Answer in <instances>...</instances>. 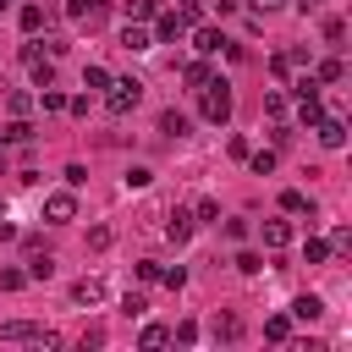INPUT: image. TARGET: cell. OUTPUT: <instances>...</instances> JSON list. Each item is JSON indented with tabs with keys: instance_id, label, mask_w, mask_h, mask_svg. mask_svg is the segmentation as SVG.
Wrapping results in <instances>:
<instances>
[{
	"instance_id": "cell-7",
	"label": "cell",
	"mask_w": 352,
	"mask_h": 352,
	"mask_svg": "<svg viewBox=\"0 0 352 352\" xmlns=\"http://www.w3.org/2000/svg\"><path fill=\"white\" fill-rule=\"evenodd\" d=\"M314 132H319V143H324V148H346V121H341V116H319V121H314Z\"/></svg>"
},
{
	"instance_id": "cell-48",
	"label": "cell",
	"mask_w": 352,
	"mask_h": 352,
	"mask_svg": "<svg viewBox=\"0 0 352 352\" xmlns=\"http://www.w3.org/2000/svg\"><path fill=\"white\" fill-rule=\"evenodd\" d=\"M6 6H11V0H0V11H6Z\"/></svg>"
},
{
	"instance_id": "cell-34",
	"label": "cell",
	"mask_w": 352,
	"mask_h": 352,
	"mask_svg": "<svg viewBox=\"0 0 352 352\" xmlns=\"http://www.w3.org/2000/svg\"><path fill=\"white\" fill-rule=\"evenodd\" d=\"M160 280H165V286H170V292H182V286H187V270H182V264H170V270H165V264H160Z\"/></svg>"
},
{
	"instance_id": "cell-29",
	"label": "cell",
	"mask_w": 352,
	"mask_h": 352,
	"mask_svg": "<svg viewBox=\"0 0 352 352\" xmlns=\"http://www.w3.org/2000/svg\"><path fill=\"white\" fill-rule=\"evenodd\" d=\"M44 28V6H22V33H38Z\"/></svg>"
},
{
	"instance_id": "cell-12",
	"label": "cell",
	"mask_w": 352,
	"mask_h": 352,
	"mask_svg": "<svg viewBox=\"0 0 352 352\" xmlns=\"http://www.w3.org/2000/svg\"><path fill=\"white\" fill-rule=\"evenodd\" d=\"M0 143H33V121H28V116H11V121L0 126Z\"/></svg>"
},
{
	"instance_id": "cell-20",
	"label": "cell",
	"mask_w": 352,
	"mask_h": 352,
	"mask_svg": "<svg viewBox=\"0 0 352 352\" xmlns=\"http://www.w3.org/2000/svg\"><path fill=\"white\" fill-rule=\"evenodd\" d=\"M214 72H209V55H198V60H187V72H182V82L187 88H198V82H209Z\"/></svg>"
},
{
	"instance_id": "cell-47",
	"label": "cell",
	"mask_w": 352,
	"mask_h": 352,
	"mask_svg": "<svg viewBox=\"0 0 352 352\" xmlns=\"http://www.w3.org/2000/svg\"><path fill=\"white\" fill-rule=\"evenodd\" d=\"M319 6H324V0H297V11H302V16H308V11H319Z\"/></svg>"
},
{
	"instance_id": "cell-23",
	"label": "cell",
	"mask_w": 352,
	"mask_h": 352,
	"mask_svg": "<svg viewBox=\"0 0 352 352\" xmlns=\"http://www.w3.org/2000/svg\"><path fill=\"white\" fill-rule=\"evenodd\" d=\"M192 220H198V226H214V220H220V204H214V198H198V204H192Z\"/></svg>"
},
{
	"instance_id": "cell-26",
	"label": "cell",
	"mask_w": 352,
	"mask_h": 352,
	"mask_svg": "<svg viewBox=\"0 0 352 352\" xmlns=\"http://www.w3.org/2000/svg\"><path fill=\"white\" fill-rule=\"evenodd\" d=\"M341 38H346V22H341V16H324V44L341 50Z\"/></svg>"
},
{
	"instance_id": "cell-1",
	"label": "cell",
	"mask_w": 352,
	"mask_h": 352,
	"mask_svg": "<svg viewBox=\"0 0 352 352\" xmlns=\"http://www.w3.org/2000/svg\"><path fill=\"white\" fill-rule=\"evenodd\" d=\"M198 116H204L209 126H226V121H231V82H220V77L198 82Z\"/></svg>"
},
{
	"instance_id": "cell-5",
	"label": "cell",
	"mask_w": 352,
	"mask_h": 352,
	"mask_svg": "<svg viewBox=\"0 0 352 352\" xmlns=\"http://www.w3.org/2000/svg\"><path fill=\"white\" fill-rule=\"evenodd\" d=\"M44 220H50V226H72V220H77V192H72V187H66V192H50V198H44Z\"/></svg>"
},
{
	"instance_id": "cell-2",
	"label": "cell",
	"mask_w": 352,
	"mask_h": 352,
	"mask_svg": "<svg viewBox=\"0 0 352 352\" xmlns=\"http://www.w3.org/2000/svg\"><path fill=\"white\" fill-rule=\"evenodd\" d=\"M143 104V82L138 77H110V88H104V110L110 116H132Z\"/></svg>"
},
{
	"instance_id": "cell-22",
	"label": "cell",
	"mask_w": 352,
	"mask_h": 352,
	"mask_svg": "<svg viewBox=\"0 0 352 352\" xmlns=\"http://www.w3.org/2000/svg\"><path fill=\"white\" fill-rule=\"evenodd\" d=\"M264 336L270 341H292V314H270L264 319Z\"/></svg>"
},
{
	"instance_id": "cell-45",
	"label": "cell",
	"mask_w": 352,
	"mask_h": 352,
	"mask_svg": "<svg viewBox=\"0 0 352 352\" xmlns=\"http://www.w3.org/2000/svg\"><path fill=\"white\" fill-rule=\"evenodd\" d=\"M88 182V165H66V187H82Z\"/></svg>"
},
{
	"instance_id": "cell-15",
	"label": "cell",
	"mask_w": 352,
	"mask_h": 352,
	"mask_svg": "<svg viewBox=\"0 0 352 352\" xmlns=\"http://www.w3.org/2000/svg\"><path fill=\"white\" fill-rule=\"evenodd\" d=\"M99 297H104V286H99L94 275H82V280H72V302H88V308H94Z\"/></svg>"
},
{
	"instance_id": "cell-36",
	"label": "cell",
	"mask_w": 352,
	"mask_h": 352,
	"mask_svg": "<svg viewBox=\"0 0 352 352\" xmlns=\"http://www.w3.org/2000/svg\"><path fill=\"white\" fill-rule=\"evenodd\" d=\"M0 286H6V292H22V286H28V270H0Z\"/></svg>"
},
{
	"instance_id": "cell-4",
	"label": "cell",
	"mask_w": 352,
	"mask_h": 352,
	"mask_svg": "<svg viewBox=\"0 0 352 352\" xmlns=\"http://www.w3.org/2000/svg\"><path fill=\"white\" fill-rule=\"evenodd\" d=\"M66 16L82 22L88 33H99V28L110 22V0H66Z\"/></svg>"
},
{
	"instance_id": "cell-30",
	"label": "cell",
	"mask_w": 352,
	"mask_h": 352,
	"mask_svg": "<svg viewBox=\"0 0 352 352\" xmlns=\"http://www.w3.org/2000/svg\"><path fill=\"white\" fill-rule=\"evenodd\" d=\"M82 88H99V94H104V88H110V72H104V66H88V72H82Z\"/></svg>"
},
{
	"instance_id": "cell-11",
	"label": "cell",
	"mask_w": 352,
	"mask_h": 352,
	"mask_svg": "<svg viewBox=\"0 0 352 352\" xmlns=\"http://www.w3.org/2000/svg\"><path fill=\"white\" fill-rule=\"evenodd\" d=\"M192 226H198V220H192V209H170V220H165V236L182 248V242L192 236Z\"/></svg>"
},
{
	"instance_id": "cell-41",
	"label": "cell",
	"mask_w": 352,
	"mask_h": 352,
	"mask_svg": "<svg viewBox=\"0 0 352 352\" xmlns=\"http://www.w3.org/2000/svg\"><path fill=\"white\" fill-rule=\"evenodd\" d=\"M330 253H352V231H346V226L330 236Z\"/></svg>"
},
{
	"instance_id": "cell-6",
	"label": "cell",
	"mask_w": 352,
	"mask_h": 352,
	"mask_svg": "<svg viewBox=\"0 0 352 352\" xmlns=\"http://www.w3.org/2000/svg\"><path fill=\"white\" fill-rule=\"evenodd\" d=\"M187 28H192V22H187L176 6H170V11H154V38H182Z\"/></svg>"
},
{
	"instance_id": "cell-31",
	"label": "cell",
	"mask_w": 352,
	"mask_h": 352,
	"mask_svg": "<svg viewBox=\"0 0 352 352\" xmlns=\"http://www.w3.org/2000/svg\"><path fill=\"white\" fill-rule=\"evenodd\" d=\"M6 110H11V116H28V110H33V99H28V94H16V88H6Z\"/></svg>"
},
{
	"instance_id": "cell-25",
	"label": "cell",
	"mask_w": 352,
	"mask_h": 352,
	"mask_svg": "<svg viewBox=\"0 0 352 352\" xmlns=\"http://www.w3.org/2000/svg\"><path fill=\"white\" fill-rule=\"evenodd\" d=\"M160 11V0H126V22H148Z\"/></svg>"
},
{
	"instance_id": "cell-40",
	"label": "cell",
	"mask_w": 352,
	"mask_h": 352,
	"mask_svg": "<svg viewBox=\"0 0 352 352\" xmlns=\"http://www.w3.org/2000/svg\"><path fill=\"white\" fill-rule=\"evenodd\" d=\"M292 94H297V99H308V94H319V82H314V72H308V77H297V82H292Z\"/></svg>"
},
{
	"instance_id": "cell-43",
	"label": "cell",
	"mask_w": 352,
	"mask_h": 352,
	"mask_svg": "<svg viewBox=\"0 0 352 352\" xmlns=\"http://www.w3.org/2000/svg\"><path fill=\"white\" fill-rule=\"evenodd\" d=\"M176 11H182L187 22H198V16H204V0H176Z\"/></svg>"
},
{
	"instance_id": "cell-28",
	"label": "cell",
	"mask_w": 352,
	"mask_h": 352,
	"mask_svg": "<svg viewBox=\"0 0 352 352\" xmlns=\"http://www.w3.org/2000/svg\"><path fill=\"white\" fill-rule=\"evenodd\" d=\"M121 314H126V319L148 314V297H143V292H126V297H121Z\"/></svg>"
},
{
	"instance_id": "cell-8",
	"label": "cell",
	"mask_w": 352,
	"mask_h": 352,
	"mask_svg": "<svg viewBox=\"0 0 352 352\" xmlns=\"http://www.w3.org/2000/svg\"><path fill=\"white\" fill-rule=\"evenodd\" d=\"M258 236H264V248H270V253H280V248H292V220H264V226H258Z\"/></svg>"
},
{
	"instance_id": "cell-32",
	"label": "cell",
	"mask_w": 352,
	"mask_h": 352,
	"mask_svg": "<svg viewBox=\"0 0 352 352\" xmlns=\"http://www.w3.org/2000/svg\"><path fill=\"white\" fill-rule=\"evenodd\" d=\"M248 165H253L258 176H270V170H275V148H258V154H248Z\"/></svg>"
},
{
	"instance_id": "cell-18",
	"label": "cell",
	"mask_w": 352,
	"mask_h": 352,
	"mask_svg": "<svg viewBox=\"0 0 352 352\" xmlns=\"http://www.w3.org/2000/svg\"><path fill=\"white\" fill-rule=\"evenodd\" d=\"M187 126H192V121H187L182 110H160V132H165V138H187Z\"/></svg>"
},
{
	"instance_id": "cell-37",
	"label": "cell",
	"mask_w": 352,
	"mask_h": 352,
	"mask_svg": "<svg viewBox=\"0 0 352 352\" xmlns=\"http://www.w3.org/2000/svg\"><path fill=\"white\" fill-rule=\"evenodd\" d=\"M170 341H182V346H192V341H198V324H192V319H182V324L170 330Z\"/></svg>"
},
{
	"instance_id": "cell-14",
	"label": "cell",
	"mask_w": 352,
	"mask_h": 352,
	"mask_svg": "<svg viewBox=\"0 0 352 352\" xmlns=\"http://www.w3.org/2000/svg\"><path fill=\"white\" fill-rule=\"evenodd\" d=\"M50 275H55V258H50V248L28 253V280H50Z\"/></svg>"
},
{
	"instance_id": "cell-27",
	"label": "cell",
	"mask_w": 352,
	"mask_h": 352,
	"mask_svg": "<svg viewBox=\"0 0 352 352\" xmlns=\"http://www.w3.org/2000/svg\"><path fill=\"white\" fill-rule=\"evenodd\" d=\"M324 258H330V242L308 236V248H302V264H324Z\"/></svg>"
},
{
	"instance_id": "cell-10",
	"label": "cell",
	"mask_w": 352,
	"mask_h": 352,
	"mask_svg": "<svg viewBox=\"0 0 352 352\" xmlns=\"http://www.w3.org/2000/svg\"><path fill=\"white\" fill-rule=\"evenodd\" d=\"M187 33H192V50H198V55H214V50L226 44V38H220V28H209V22H192Z\"/></svg>"
},
{
	"instance_id": "cell-38",
	"label": "cell",
	"mask_w": 352,
	"mask_h": 352,
	"mask_svg": "<svg viewBox=\"0 0 352 352\" xmlns=\"http://www.w3.org/2000/svg\"><path fill=\"white\" fill-rule=\"evenodd\" d=\"M264 110H270V116H286V94L270 88V94H264Z\"/></svg>"
},
{
	"instance_id": "cell-13",
	"label": "cell",
	"mask_w": 352,
	"mask_h": 352,
	"mask_svg": "<svg viewBox=\"0 0 352 352\" xmlns=\"http://www.w3.org/2000/svg\"><path fill=\"white\" fill-rule=\"evenodd\" d=\"M280 209H286V214H308V226H314V204H308V192L286 187V192H280Z\"/></svg>"
},
{
	"instance_id": "cell-16",
	"label": "cell",
	"mask_w": 352,
	"mask_h": 352,
	"mask_svg": "<svg viewBox=\"0 0 352 352\" xmlns=\"http://www.w3.org/2000/svg\"><path fill=\"white\" fill-rule=\"evenodd\" d=\"M319 314H324V302H319V297H314V292H302V297H297V302H292V319H302V324H314V319H319Z\"/></svg>"
},
{
	"instance_id": "cell-17",
	"label": "cell",
	"mask_w": 352,
	"mask_h": 352,
	"mask_svg": "<svg viewBox=\"0 0 352 352\" xmlns=\"http://www.w3.org/2000/svg\"><path fill=\"white\" fill-rule=\"evenodd\" d=\"M209 336H214V341H236V336H242V319H236V314H214Z\"/></svg>"
},
{
	"instance_id": "cell-39",
	"label": "cell",
	"mask_w": 352,
	"mask_h": 352,
	"mask_svg": "<svg viewBox=\"0 0 352 352\" xmlns=\"http://www.w3.org/2000/svg\"><path fill=\"white\" fill-rule=\"evenodd\" d=\"M148 182H154L148 165H132V170H126V187H148Z\"/></svg>"
},
{
	"instance_id": "cell-46",
	"label": "cell",
	"mask_w": 352,
	"mask_h": 352,
	"mask_svg": "<svg viewBox=\"0 0 352 352\" xmlns=\"http://www.w3.org/2000/svg\"><path fill=\"white\" fill-rule=\"evenodd\" d=\"M88 248H110V226H94L88 231Z\"/></svg>"
},
{
	"instance_id": "cell-44",
	"label": "cell",
	"mask_w": 352,
	"mask_h": 352,
	"mask_svg": "<svg viewBox=\"0 0 352 352\" xmlns=\"http://www.w3.org/2000/svg\"><path fill=\"white\" fill-rule=\"evenodd\" d=\"M248 6H253V16H275L286 0H248Z\"/></svg>"
},
{
	"instance_id": "cell-35",
	"label": "cell",
	"mask_w": 352,
	"mask_h": 352,
	"mask_svg": "<svg viewBox=\"0 0 352 352\" xmlns=\"http://www.w3.org/2000/svg\"><path fill=\"white\" fill-rule=\"evenodd\" d=\"M297 116H302V126H314V121H319V116H324V110H319V94H308V99H302V110H297Z\"/></svg>"
},
{
	"instance_id": "cell-21",
	"label": "cell",
	"mask_w": 352,
	"mask_h": 352,
	"mask_svg": "<svg viewBox=\"0 0 352 352\" xmlns=\"http://www.w3.org/2000/svg\"><path fill=\"white\" fill-rule=\"evenodd\" d=\"M38 110H44V116H60V110H66V94H60L55 82H50V88H38Z\"/></svg>"
},
{
	"instance_id": "cell-19",
	"label": "cell",
	"mask_w": 352,
	"mask_h": 352,
	"mask_svg": "<svg viewBox=\"0 0 352 352\" xmlns=\"http://www.w3.org/2000/svg\"><path fill=\"white\" fill-rule=\"evenodd\" d=\"M341 77H346L341 55H330V60H319V66H314V82H341Z\"/></svg>"
},
{
	"instance_id": "cell-24",
	"label": "cell",
	"mask_w": 352,
	"mask_h": 352,
	"mask_svg": "<svg viewBox=\"0 0 352 352\" xmlns=\"http://www.w3.org/2000/svg\"><path fill=\"white\" fill-rule=\"evenodd\" d=\"M165 341H170L165 324H143V330H138V346H165Z\"/></svg>"
},
{
	"instance_id": "cell-3",
	"label": "cell",
	"mask_w": 352,
	"mask_h": 352,
	"mask_svg": "<svg viewBox=\"0 0 352 352\" xmlns=\"http://www.w3.org/2000/svg\"><path fill=\"white\" fill-rule=\"evenodd\" d=\"M0 341H28V346H60V336L50 324H33V319H0Z\"/></svg>"
},
{
	"instance_id": "cell-9",
	"label": "cell",
	"mask_w": 352,
	"mask_h": 352,
	"mask_svg": "<svg viewBox=\"0 0 352 352\" xmlns=\"http://www.w3.org/2000/svg\"><path fill=\"white\" fill-rule=\"evenodd\" d=\"M121 50H132V55H138V50H154V28L126 22V28H121Z\"/></svg>"
},
{
	"instance_id": "cell-33",
	"label": "cell",
	"mask_w": 352,
	"mask_h": 352,
	"mask_svg": "<svg viewBox=\"0 0 352 352\" xmlns=\"http://www.w3.org/2000/svg\"><path fill=\"white\" fill-rule=\"evenodd\" d=\"M236 270H242V275H258V270H264V258H258L253 248H242V253H236Z\"/></svg>"
},
{
	"instance_id": "cell-42",
	"label": "cell",
	"mask_w": 352,
	"mask_h": 352,
	"mask_svg": "<svg viewBox=\"0 0 352 352\" xmlns=\"http://www.w3.org/2000/svg\"><path fill=\"white\" fill-rule=\"evenodd\" d=\"M77 346H82V352H88V346H104V330H99V324H88V330H82V341H77Z\"/></svg>"
}]
</instances>
